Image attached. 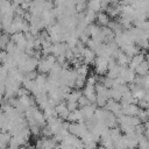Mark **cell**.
I'll return each mask as SVG.
<instances>
[{"instance_id":"1","label":"cell","mask_w":149,"mask_h":149,"mask_svg":"<svg viewBox=\"0 0 149 149\" xmlns=\"http://www.w3.org/2000/svg\"><path fill=\"white\" fill-rule=\"evenodd\" d=\"M141 108L137 106V104H125L122 105V114L128 116H137Z\"/></svg>"},{"instance_id":"2","label":"cell","mask_w":149,"mask_h":149,"mask_svg":"<svg viewBox=\"0 0 149 149\" xmlns=\"http://www.w3.org/2000/svg\"><path fill=\"white\" fill-rule=\"evenodd\" d=\"M143 61H146V55H144L143 52H140V54H137V55H135V56H133V57H132L130 63L128 64V68H129L130 70L135 71V70H136V68H137V66H139Z\"/></svg>"},{"instance_id":"3","label":"cell","mask_w":149,"mask_h":149,"mask_svg":"<svg viewBox=\"0 0 149 149\" xmlns=\"http://www.w3.org/2000/svg\"><path fill=\"white\" fill-rule=\"evenodd\" d=\"M135 73H136V76H140V77H146L147 74H149V63L147 61H143L136 68Z\"/></svg>"},{"instance_id":"4","label":"cell","mask_w":149,"mask_h":149,"mask_svg":"<svg viewBox=\"0 0 149 149\" xmlns=\"http://www.w3.org/2000/svg\"><path fill=\"white\" fill-rule=\"evenodd\" d=\"M97 21L99 24H101L102 27H106L109 22H111V17L108 16L107 13H104V12H100L97 14Z\"/></svg>"},{"instance_id":"5","label":"cell","mask_w":149,"mask_h":149,"mask_svg":"<svg viewBox=\"0 0 149 149\" xmlns=\"http://www.w3.org/2000/svg\"><path fill=\"white\" fill-rule=\"evenodd\" d=\"M143 136L149 141V128H144V133H143Z\"/></svg>"},{"instance_id":"6","label":"cell","mask_w":149,"mask_h":149,"mask_svg":"<svg viewBox=\"0 0 149 149\" xmlns=\"http://www.w3.org/2000/svg\"><path fill=\"white\" fill-rule=\"evenodd\" d=\"M146 61H147V62L149 63V51H148V52L146 54Z\"/></svg>"},{"instance_id":"7","label":"cell","mask_w":149,"mask_h":149,"mask_svg":"<svg viewBox=\"0 0 149 149\" xmlns=\"http://www.w3.org/2000/svg\"><path fill=\"white\" fill-rule=\"evenodd\" d=\"M146 1H149V0H146Z\"/></svg>"}]
</instances>
